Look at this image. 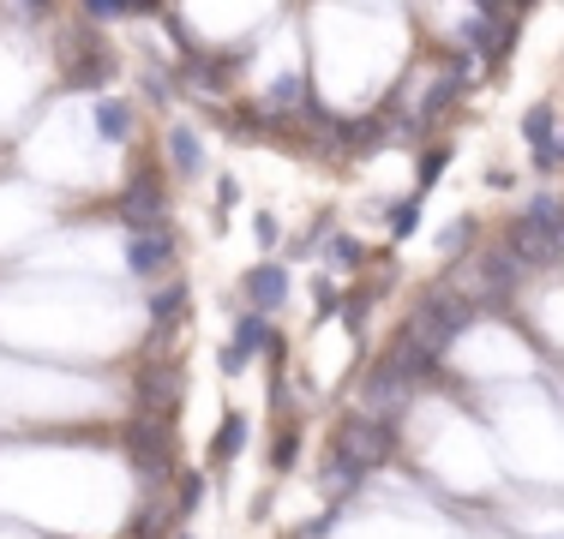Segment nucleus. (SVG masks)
Returning a JSON list of instances; mask_svg holds the SVG:
<instances>
[{
  "mask_svg": "<svg viewBox=\"0 0 564 539\" xmlns=\"http://www.w3.org/2000/svg\"><path fill=\"white\" fill-rule=\"evenodd\" d=\"M120 228L127 234H156V228H169V186H163V174L156 168H132V180H127V193H120Z\"/></svg>",
  "mask_w": 564,
  "mask_h": 539,
  "instance_id": "obj_4",
  "label": "nucleus"
},
{
  "mask_svg": "<svg viewBox=\"0 0 564 539\" xmlns=\"http://www.w3.org/2000/svg\"><path fill=\"white\" fill-rule=\"evenodd\" d=\"M468 318H475V300H468V294H456V288H433L426 294L421 306H414L409 312V323H402L397 336H409L414 348H421V354H445V348L456 342V336L468 330Z\"/></svg>",
  "mask_w": 564,
  "mask_h": 539,
  "instance_id": "obj_1",
  "label": "nucleus"
},
{
  "mask_svg": "<svg viewBox=\"0 0 564 539\" xmlns=\"http://www.w3.org/2000/svg\"><path fill=\"white\" fill-rule=\"evenodd\" d=\"M186 282H169V288H156V300H151V323H156V336H174L181 330V312H186Z\"/></svg>",
  "mask_w": 564,
  "mask_h": 539,
  "instance_id": "obj_17",
  "label": "nucleus"
},
{
  "mask_svg": "<svg viewBox=\"0 0 564 539\" xmlns=\"http://www.w3.org/2000/svg\"><path fill=\"white\" fill-rule=\"evenodd\" d=\"M127 270L139 282H156L163 270H174V234L169 228H156V234H132L127 240Z\"/></svg>",
  "mask_w": 564,
  "mask_h": 539,
  "instance_id": "obj_9",
  "label": "nucleus"
},
{
  "mask_svg": "<svg viewBox=\"0 0 564 539\" xmlns=\"http://www.w3.org/2000/svg\"><path fill=\"white\" fill-rule=\"evenodd\" d=\"M313 300H318V312H325V318H330V312H343V288H337L330 276H318V282H313Z\"/></svg>",
  "mask_w": 564,
  "mask_h": 539,
  "instance_id": "obj_26",
  "label": "nucleus"
},
{
  "mask_svg": "<svg viewBox=\"0 0 564 539\" xmlns=\"http://www.w3.org/2000/svg\"><path fill=\"white\" fill-rule=\"evenodd\" d=\"M391 450H397V426L372 420V414H348V420H337V431H330V455L355 462L360 474H372L379 462H391Z\"/></svg>",
  "mask_w": 564,
  "mask_h": 539,
  "instance_id": "obj_3",
  "label": "nucleus"
},
{
  "mask_svg": "<svg viewBox=\"0 0 564 539\" xmlns=\"http://www.w3.org/2000/svg\"><path fill=\"white\" fill-rule=\"evenodd\" d=\"M132 389H139V414H151V420H174L181 389H186V372L174 366V360H144V366L132 372Z\"/></svg>",
  "mask_w": 564,
  "mask_h": 539,
  "instance_id": "obj_6",
  "label": "nucleus"
},
{
  "mask_svg": "<svg viewBox=\"0 0 564 539\" xmlns=\"http://www.w3.org/2000/svg\"><path fill=\"white\" fill-rule=\"evenodd\" d=\"M252 234H259V246H276V216L264 210V216H259V228H252Z\"/></svg>",
  "mask_w": 564,
  "mask_h": 539,
  "instance_id": "obj_31",
  "label": "nucleus"
},
{
  "mask_svg": "<svg viewBox=\"0 0 564 539\" xmlns=\"http://www.w3.org/2000/svg\"><path fill=\"white\" fill-rule=\"evenodd\" d=\"M330 258H337V264H360V240H348V234H330Z\"/></svg>",
  "mask_w": 564,
  "mask_h": 539,
  "instance_id": "obj_29",
  "label": "nucleus"
},
{
  "mask_svg": "<svg viewBox=\"0 0 564 539\" xmlns=\"http://www.w3.org/2000/svg\"><path fill=\"white\" fill-rule=\"evenodd\" d=\"M468 240H475V222H468V216H456V228H445V234H438V252H463Z\"/></svg>",
  "mask_w": 564,
  "mask_h": 539,
  "instance_id": "obj_27",
  "label": "nucleus"
},
{
  "mask_svg": "<svg viewBox=\"0 0 564 539\" xmlns=\"http://www.w3.org/2000/svg\"><path fill=\"white\" fill-rule=\"evenodd\" d=\"M132 127H139V108H132V102H115V97L97 102V132H102L109 144H127Z\"/></svg>",
  "mask_w": 564,
  "mask_h": 539,
  "instance_id": "obj_16",
  "label": "nucleus"
},
{
  "mask_svg": "<svg viewBox=\"0 0 564 539\" xmlns=\"http://www.w3.org/2000/svg\"><path fill=\"white\" fill-rule=\"evenodd\" d=\"M558 162H564V144H558Z\"/></svg>",
  "mask_w": 564,
  "mask_h": 539,
  "instance_id": "obj_33",
  "label": "nucleus"
},
{
  "mask_svg": "<svg viewBox=\"0 0 564 539\" xmlns=\"http://www.w3.org/2000/svg\"><path fill=\"white\" fill-rule=\"evenodd\" d=\"M240 288H247L252 312H264V318H271L276 306L289 300V270H282V264H259V270H247V282H240Z\"/></svg>",
  "mask_w": 564,
  "mask_h": 539,
  "instance_id": "obj_14",
  "label": "nucleus"
},
{
  "mask_svg": "<svg viewBox=\"0 0 564 539\" xmlns=\"http://www.w3.org/2000/svg\"><path fill=\"white\" fill-rule=\"evenodd\" d=\"M169 168L174 174H198L205 168V139L193 127H169Z\"/></svg>",
  "mask_w": 564,
  "mask_h": 539,
  "instance_id": "obj_15",
  "label": "nucleus"
},
{
  "mask_svg": "<svg viewBox=\"0 0 564 539\" xmlns=\"http://www.w3.org/2000/svg\"><path fill=\"white\" fill-rule=\"evenodd\" d=\"M109 73H115V54L97 31H78L73 43H66V85L73 90H102Z\"/></svg>",
  "mask_w": 564,
  "mask_h": 539,
  "instance_id": "obj_8",
  "label": "nucleus"
},
{
  "mask_svg": "<svg viewBox=\"0 0 564 539\" xmlns=\"http://www.w3.org/2000/svg\"><path fill=\"white\" fill-rule=\"evenodd\" d=\"M132 12H139V7H120V0H90L85 19H90V24H102V19H132Z\"/></svg>",
  "mask_w": 564,
  "mask_h": 539,
  "instance_id": "obj_28",
  "label": "nucleus"
},
{
  "mask_svg": "<svg viewBox=\"0 0 564 539\" xmlns=\"http://www.w3.org/2000/svg\"><path fill=\"white\" fill-rule=\"evenodd\" d=\"M259 348H282V342L271 336V318H264V312H247V318L235 323V342L223 348V372H228V377L247 372V360L259 354Z\"/></svg>",
  "mask_w": 564,
  "mask_h": 539,
  "instance_id": "obj_10",
  "label": "nucleus"
},
{
  "mask_svg": "<svg viewBox=\"0 0 564 539\" xmlns=\"http://www.w3.org/2000/svg\"><path fill=\"white\" fill-rule=\"evenodd\" d=\"M414 222H421V193L402 198V205H391V234H397V240H409V234H414Z\"/></svg>",
  "mask_w": 564,
  "mask_h": 539,
  "instance_id": "obj_24",
  "label": "nucleus"
},
{
  "mask_svg": "<svg viewBox=\"0 0 564 539\" xmlns=\"http://www.w3.org/2000/svg\"><path fill=\"white\" fill-rule=\"evenodd\" d=\"M360 480H367V474H360L355 462H343V455H325V468H318V485H325L330 497H348Z\"/></svg>",
  "mask_w": 564,
  "mask_h": 539,
  "instance_id": "obj_18",
  "label": "nucleus"
},
{
  "mask_svg": "<svg viewBox=\"0 0 564 539\" xmlns=\"http://www.w3.org/2000/svg\"><path fill=\"white\" fill-rule=\"evenodd\" d=\"M414 402V384L402 377L391 360H372L367 377H360V414H372V420H384V426H397V414Z\"/></svg>",
  "mask_w": 564,
  "mask_h": 539,
  "instance_id": "obj_5",
  "label": "nucleus"
},
{
  "mask_svg": "<svg viewBox=\"0 0 564 539\" xmlns=\"http://www.w3.org/2000/svg\"><path fill=\"white\" fill-rule=\"evenodd\" d=\"M271 108H282V120H289V108H306V78H276Z\"/></svg>",
  "mask_w": 564,
  "mask_h": 539,
  "instance_id": "obj_22",
  "label": "nucleus"
},
{
  "mask_svg": "<svg viewBox=\"0 0 564 539\" xmlns=\"http://www.w3.org/2000/svg\"><path fill=\"white\" fill-rule=\"evenodd\" d=\"M169 516H174V509H163V504H144L139 516H132V539H163Z\"/></svg>",
  "mask_w": 564,
  "mask_h": 539,
  "instance_id": "obj_21",
  "label": "nucleus"
},
{
  "mask_svg": "<svg viewBox=\"0 0 564 539\" xmlns=\"http://www.w3.org/2000/svg\"><path fill=\"white\" fill-rule=\"evenodd\" d=\"M558 114H553V102H534L529 114H522V139L534 144V168H558Z\"/></svg>",
  "mask_w": 564,
  "mask_h": 539,
  "instance_id": "obj_13",
  "label": "nucleus"
},
{
  "mask_svg": "<svg viewBox=\"0 0 564 539\" xmlns=\"http://www.w3.org/2000/svg\"><path fill=\"white\" fill-rule=\"evenodd\" d=\"M174 539H193V534H174Z\"/></svg>",
  "mask_w": 564,
  "mask_h": 539,
  "instance_id": "obj_32",
  "label": "nucleus"
},
{
  "mask_svg": "<svg viewBox=\"0 0 564 539\" xmlns=\"http://www.w3.org/2000/svg\"><path fill=\"white\" fill-rule=\"evenodd\" d=\"M517 282H522V264L510 258L505 246H492L487 258L475 264V294H468V300H505V294L517 288Z\"/></svg>",
  "mask_w": 564,
  "mask_h": 539,
  "instance_id": "obj_11",
  "label": "nucleus"
},
{
  "mask_svg": "<svg viewBox=\"0 0 564 539\" xmlns=\"http://www.w3.org/2000/svg\"><path fill=\"white\" fill-rule=\"evenodd\" d=\"M127 455H132V468H139V480L144 485H163L174 480V420H151V414H132L127 420Z\"/></svg>",
  "mask_w": 564,
  "mask_h": 539,
  "instance_id": "obj_2",
  "label": "nucleus"
},
{
  "mask_svg": "<svg viewBox=\"0 0 564 539\" xmlns=\"http://www.w3.org/2000/svg\"><path fill=\"white\" fill-rule=\"evenodd\" d=\"M181 73H186V85H198V90H223L228 78H235V54H205L198 43H186Z\"/></svg>",
  "mask_w": 564,
  "mask_h": 539,
  "instance_id": "obj_12",
  "label": "nucleus"
},
{
  "mask_svg": "<svg viewBox=\"0 0 564 539\" xmlns=\"http://www.w3.org/2000/svg\"><path fill=\"white\" fill-rule=\"evenodd\" d=\"M445 162H451V144H433V151L421 156V193H433V186H438V174H445Z\"/></svg>",
  "mask_w": 564,
  "mask_h": 539,
  "instance_id": "obj_25",
  "label": "nucleus"
},
{
  "mask_svg": "<svg viewBox=\"0 0 564 539\" xmlns=\"http://www.w3.org/2000/svg\"><path fill=\"white\" fill-rule=\"evenodd\" d=\"M240 443H247V414H228L217 426V438H210V462H228V455H240Z\"/></svg>",
  "mask_w": 564,
  "mask_h": 539,
  "instance_id": "obj_19",
  "label": "nucleus"
},
{
  "mask_svg": "<svg viewBox=\"0 0 564 539\" xmlns=\"http://www.w3.org/2000/svg\"><path fill=\"white\" fill-rule=\"evenodd\" d=\"M330 528H337V509H325V516H318V521H306V528L294 534V539H325Z\"/></svg>",
  "mask_w": 564,
  "mask_h": 539,
  "instance_id": "obj_30",
  "label": "nucleus"
},
{
  "mask_svg": "<svg viewBox=\"0 0 564 539\" xmlns=\"http://www.w3.org/2000/svg\"><path fill=\"white\" fill-rule=\"evenodd\" d=\"M205 504V474H181L174 480V516H193Z\"/></svg>",
  "mask_w": 564,
  "mask_h": 539,
  "instance_id": "obj_20",
  "label": "nucleus"
},
{
  "mask_svg": "<svg viewBox=\"0 0 564 539\" xmlns=\"http://www.w3.org/2000/svg\"><path fill=\"white\" fill-rule=\"evenodd\" d=\"M294 455H301V426H282L271 443V468H294Z\"/></svg>",
  "mask_w": 564,
  "mask_h": 539,
  "instance_id": "obj_23",
  "label": "nucleus"
},
{
  "mask_svg": "<svg viewBox=\"0 0 564 539\" xmlns=\"http://www.w3.org/2000/svg\"><path fill=\"white\" fill-rule=\"evenodd\" d=\"M517 24H522L517 7H475V19H468L463 43L475 48L480 61H505L510 43H517Z\"/></svg>",
  "mask_w": 564,
  "mask_h": 539,
  "instance_id": "obj_7",
  "label": "nucleus"
}]
</instances>
